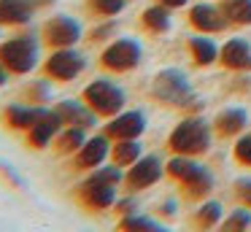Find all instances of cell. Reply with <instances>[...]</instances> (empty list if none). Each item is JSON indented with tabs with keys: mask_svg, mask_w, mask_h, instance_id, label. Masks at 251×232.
<instances>
[{
	"mask_svg": "<svg viewBox=\"0 0 251 232\" xmlns=\"http://www.w3.org/2000/svg\"><path fill=\"white\" fill-rule=\"evenodd\" d=\"M41 38L33 32H19V35L0 41V65L8 70L11 78L30 76L41 65Z\"/></svg>",
	"mask_w": 251,
	"mask_h": 232,
	"instance_id": "cell-1",
	"label": "cell"
},
{
	"mask_svg": "<svg viewBox=\"0 0 251 232\" xmlns=\"http://www.w3.org/2000/svg\"><path fill=\"white\" fill-rule=\"evenodd\" d=\"M151 97L157 103L168 108H181V111H200L202 103L195 100L192 95V86L186 81V76L176 68H168V70H159L151 81Z\"/></svg>",
	"mask_w": 251,
	"mask_h": 232,
	"instance_id": "cell-2",
	"label": "cell"
},
{
	"mask_svg": "<svg viewBox=\"0 0 251 232\" xmlns=\"http://www.w3.org/2000/svg\"><path fill=\"white\" fill-rule=\"evenodd\" d=\"M168 149H170V154H184V156L205 154L211 149V127L197 116L184 119L168 135Z\"/></svg>",
	"mask_w": 251,
	"mask_h": 232,
	"instance_id": "cell-3",
	"label": "cell"
},
{
	"mask_svg": "<svg viewBox=\"0 0 251 232\" xmlns=\"http://www.w3.org/2000/svg\"><path fill=\"white\" fill-rule=\"evenodd\" d=\"M71 200L78 210L89 216H100L105 210L114 208L116 203V186L114 183H105V181H98V178L87 176L81 183L71 189Z\"/></svg>",
	"mask_w": 251,
	"mask_h": 232,
	"instance_id": "cell-4",
	"label": "cell"
},
{
	"mask_svg": "<svg viewBox=\"0 0 251 232\" xmlns=\"http://www.w3.org/2000/svg\"><path fill=\"white\" fill-rule=\"evenodd\" d=\"M81 100L87 103V108L95 111L100 119H111V116H116L119 111H125L127 97H125V89L116 86L114 81L95 78V81H89V84L81 89Z\"/></svg>",
	"mask_w": 251,
	"mask_h": 232,
	"instance_id": "cell-5",
	"label": "cell"
},
{
	"mask_svg": "<svg viewBox=\"0 0 251 232\" xmlns=\"http://www.w3.org/2000/svg\"><path fill=\"white\" fill-rule=\"evenodd\" d=\"M141 57H143V52L135 38H116V41H111L100 52L98 68L108 76H125L141 65Z\"/></svg>",
	"mask_w": 251,
	"mask_h": 232,
	"instance_id": "cell-6",
	"label": "cell"
},
{
	"mask_svg": "<svg viewBox=\"0 0 251 232\" xmlns=\"http://www.w3.org/2000/svg\"><path fill=\"white\" fill-rule=\"evenodd\" d=\"M87 70V59L76 49H57L49 52V57L41 62V76L49 78L51 84H71Z\"/></svg>",
	"mask_w": 251,
	"mask_h": 232,
	"instance_id": "cell-7",
	"label": "cell"
},
{
	"mask_svg": "<svg viewBox=\"0 0 251 232\" xmlns=\"http://www.w3.org/2000/svg\"><path fill=\"white\" fill-rule=\"evenodd\" d=\"M38 38H41V46L46 52H57V49H71L78 41H84V30L73 16L57 14V16H49L41 25Z\"/></svg>",
	"mask_w": 251,
	"mask_h": 232,
	"instance_id": "cell-8",
	"label": "cell"
},
{
	"mask_svg": "<svg viewBox=\"0 0 251 232\" xmlns=\"http://www.w3.org/2000/svg\"><path fill=\"white\" fill-rule=\"evenodd\" d=\"M111 156V140L105 135H95L87 138V143L71 156V173H92L95 167H100Z\"/></svg>",
	"mask_w": 251,
	"mask_h": 232,
	"instance_id": "cell-9",
	"label": "cell"
},
{
	"mask_svg": "<svg viewBox=\"0 0 251 232\" xmlns=\"http://www.w3.org/2000/svg\"><path fill=\"white\" fill-rule=\"evenodd\" d=\"M146 129V116L141 111H119L103 124V135L114 143V140H135Z\"/></svg>",
	"mask_w": 251,
	"mask_h": 232,
	"instance_id": "cell-10",
	"label": "cell"
},
{
	"mask_svg": "<svg viewBox=\"0 0 251 232\" xmlns=\"http://www.w3.org/2000/svg\"><path fill=\"white\" fill-rule=\"evenodd\" d=\"M162 173H165V167L157 156H141L138 162H132V165L127 167L122 183L127 186V192H143V189L154 186V183L162 178Z\"/></svg>",
	"mask_w": 251,
	"mask_h": 232,
	"instance_id": "cell-11",
	"label": "cell"
},
{
	"mask_svg": "<svg viewBox=\"0 0 251 232\" xmlns=\"http://www.w3.org/2000/svg\"><path fill=\"white\" fill-rule=\"evenodd\" d=\"M46 108H38V105H27V103H8L3 111H0V124L3 129L8 132H17V135H25L41 116H44Z\"/></svg>",
	"mask_w": 251,
	"mask_h": 232,
	"instance_id": "cell-12",
	"label": "cell"
},
{
	"mask_svg": "<svg viewBox=\"0 0 251 232\" xmlns=\"http://www.w3.org/2000/svg\"><path fill=\"white\" fill-rule=\"evenodd\" d=\"M51 111L57 113V119L62 122V127H81V129H92L98 124V113L89 111L87 103L78 97V100H60L54 103Z\"/></svg>",
	"mask_w": 251,
	"mask_h": 232,
	"instance_id": "cell-13",
	"label": "cell"
},
{
	"mask_svg": "<svg viewBox=\"0 0 251 232\" xmlns=\"http://www.w3.org/2000/svg\"><path fill=\"white\" fill-rule=\"evenodd\" d=\"M60 127H62V122L57 119V113L51 111V108H46L44 116L25 132V146H27L30 151H44L46 146H51V140L60 132Z\"/></svg>",
	"mask_w": 251,
	"mask_h": 232,
	"instance_id": "cell-14",
	"label": "cell"
},
{
	"mask_svg": "<svg viewBox=\"0 0 251 232\" xmlns=\"http://www.w3.org/2000/svg\"><path fill=\"white\" fill-rule=\"evenodd\" d=\"M189 25L195 27L197 32H205L208 35V32L227 30L229 22L224 19L222 8H216V5H211V3H197L189 8Z\"/></svg>",
	"mask_w": 251,
	"mask_h": 232,
	"instance_id": "cell-15",
	"label": "cell"
},
{
	"mask_svg": "<svg viewBox=\"0 0 251 232\" xmlns=\"http://www.w3.org/2000/svg\"><path fill=\"white\" fill-rule=\"evenodd\" d=\"M219 62L227 70H251V43L243 41V38H232L227 41L222 49H219Z\"/></svg>",
	"mask_w": 251,
	"mask_h": 232,
	"instance_id": "cell-16",
	"label": "cell"
},
{
	"mask_svg": "<svg viewBox=\"0 0 251 232\" xmlns=\"http://www.w3.org/2000/svg\"><path fill=\"white\" fill-rule=\"evenodd\" d=\"M35 5L30 0H0V27H22L33 19Z\"/></svg>",
	"mask_w": 251,
	"mask_h": 232,
	"instance_id": "cell-17",
	"label": "cell"
},
{
	"mask_svg": "<svg viewBox=\"0 0 251 232\" xmlns=\"http://www.w3.org/2000/svg\"><path fill=\"white\" fill-rule=\"evenodd\" d=\"M249 124V113L243 108H224L216 119H213V132L219 138H235L240 135Z\"/></svg>",
	"mask_w": 251,
	"mask_h": 232,
	"instance_id": "cell-18",
	"label": "cell"
},
{
	"mask_svg": "<svg viewBox=\"0 0 251 232\" xmlns=\"http://www.w3.org/2000/svg\"><path fill=\"white\" fill-rule=\"evenodd\" d=\"M87 143V129L81 127H60V132L51 140V154L54 156H73Z\"/></svg>",
	"mask_w": 251,
	"mask_h": 232,
	"instance_id": "cell-19",
	"label": "cell"
},
{
	"mask_svg": "<svg viewBox=\"0 0 251 232\" xmlns=\"http://www.w3.org/2000/svg\"><path fill=\"white\" fill-rule=\"evenodd\" d=\"M186 52H189L192 62H195L197 68H208V65H213L219 59V49L211 38H200V35L189 38V41H186Z\"/></svg>",
	"mask_w": 251,
	"mask_h": 232,
	"instance_id": "cell-20",
	"label": "cell"
},
{
	"mask_svg": "<svg viewBox=\"0 0 251 232\" xmlns=\"http://www.w3.org/2000/svg\"><path fill=\"white\" fill-rule=\"evenodd\" d=\"M141 27L151 35H162V32L170 30V8L162 3L157 5H149L146 11L141 14Z\"/></svg>",
	"mask_w": 251,
	"mask_h": 232,
	"instance_id": "cell-21",
	"label": "cell"
},
{
	"mask_svg": "<svg viewBox=\"0 0 251 232\" xmlns=\"http://www.w3.org/2000/svg\"><path fill=\"white\" fill-rule=\"evenodd\" d=\"M51 81L49 78H33V81H27V84L19 89V100L22 103H27V105H38V108H46V103H49V97H51Z\"/></svg>",
	"mask_w": 251,
	"mask_h": 232,
	"instance_id": "cell-22",
	"label": "cell"
},
{
	"mask_svg": "<svg viewBox=\"0 0 251 232\" xmlns=\"http://www.w3.org/2000/svg\"><path fill=\"white\" fill-rule=\"evenodd\" d=\"M127 5V0H81V11L89 19H114L116 14H122Z\"/></svg>",
	"mask_w": 251,
	"mask_h": 232,
	"instance_id": "cell-23",
	"label": "cell"
},
{
	"mask_svg": "<svg viewBox=\"0 0 251 232\" xmlns=\"http://www.w3.org/2000/svg\"><path fill=\"white\" fill-rule=\"evenodd\" d=\"M202 167L197 165L192 156H184V154H173V159L165 165V173H168V178H173V181L178 183H186L192 176H197Z\"/></svg>",
	"mask_w": 251,
	"mask_h": 232,
	"instance_id": "cell-24",
	"label": "cell"
},
{
	"mask_svg": "<svg viewBox=\"0 0 251 232\" xmlns=\"http://www.w3.org/2000/svg\"><path fill=\"white\" fill-rule=\"evenodd\" d=\"M141 143H138V138L135 140H114L111 143V162L114 165H119V167H130L132 162H138L141 159Z\"/></svg>",
	"mask_w": 251,
	"mask_h": 232,
	"instance_id": "cell-25",
	"label": "cell"
},
{
	"mask_svg": "<svg viewBox=\"0 0 251 232\" xmlns=\"http://www.w3.org/2000/svg\"><path fill=\"white\" fill-rule=\"evenodd\" d=\"M222 14L229 25L249 27L251 25V0H222Z\"/></svg>",
	"mask_w": 251,
	"mask_h": 232,
	"instance_id": "cell-26",
	"label": "cell"
},
{
	"mask_svg": "<svg viewBox=\"0 0 251 232\" xmlns=\"http://www.w3.org/2000/svg\"><path fill=\"white\" fill-rule=\"evenodd\" d=\"M211 189H213V178H211V173L202 167L197 176H192L186 183H181V194H184V200H202V197H208L211 194Z\"/></svg>",
	"mask_w": 251,
	"mask_h": 232,
	"instance_id": "cell-27",
	"label": "cell"
},
{
	"mask_svg": "<svg viewBox=\"0 0 251 232\" xmlns=\"http://www.w3.org/2000/svg\"><path fill=\"white\" fill-rule=\"evenodd\" d=\"M219 221H222V205H219V203L200 205V210L192 216V224H195L197 230H211V227L219 224Z\"/></svg>",
	"mask_w": 251,
	"mask_h": 232,
	"instance_id": "cell-28",
	"label": "cell"
},
{
	"mask_svg": "<svg viewBox=\"0 0 251 232\" xmlns=\"http://www.w3.org/2000/svg\"><path fill=\"white\" fill-rule=\"evenodd\" d=\"M116 230H162V224L154 219H146V216L141 213H127L119 219V224H116Z\"/></svg>",
	"mask_w": 251,
	"mask_h": 232,
	"instance_id": "cell-29",
	"label": "cell"
},
{
	"mask_svg": "<svg viewBox=\"0 0 251 232\" xmlns=\"http://www.w3.org/2000/svg\"><path fill=\"white\" fill-rule=\"evenodd\" d=\"M116 27H119V25H116L114 19H103L98 27H92V30H87V35H84V41H87L89 46H98V43H105V41H108V38L116 32Z\"/></svg>",
	"mask_w": 251,
	"mask_h": 232,
	"instance_id": "cell-30",
	"label": "cell"
},
{
	"mask_svg": "<svg viewBox=\"0 0 251 232\" xmlns=\"http://www.w3.org/2000/svg\"><path fill=\"white\" fill-rule=\"evenodd\" d=\"M232 156H235V162H238V165L251 167V135L238 138V143H235V149H232Z\"/></svg>",
	"mask_w": 251,
	"mask_h": 232,
	"instance_id": "cell-31",
	"label": "cell"
},
{
	"mask_svg": "<svg viewBox=\"0 0 251 232\" xmlns=\"http://www.w3.org/2000/svg\"><path fill=\"white\" fill-rule=\"evenodd\" d=\"M224 230H246V227H251V213L249 210H232L229 213V219L222 221Z\"/></svg>",
	"mask_w": 251,
	"mask_h": 232,
	"instance_id": "cell-32",
	"label": "cell"
},
{
	"mask_svg": "<svg viewBox=\"0 0 251 232\" xmlns=\"http://www.w3.org/2000/svg\"><path fill=\"white\" fill-rule=\"evenodd\" d=\"M232 189H235V200L243 208H251V178H238Z\"/></svg>",
	"mask_w": 251,
	"mask_h": 232,
	"instance_id": "cell-33",
	"label": "cell"
},
{
	"mask_svg": "<svg viewBox=\"0 0 251 232\" xmlns=\"http://www.w3.org/2000/svg\"><path fill=\"white\" fill-rule=\"evenodd\" d=\"M0 178H3V181H6L11 189L22 186V181H19V176L14 173V167H11V165H0Z\"/></svg>",
	"mask_w": 251,
	"mask_h": 232,
	"instance_id": "cell-34",
	"label": "cell"
},
{
	"mask_svg": "<svg viewBox=\"0 0 251 232\" xmlns=\"http://www.w3.org/2000/svg\"><path fill=\"white\" fill-rule=\"evenodd\" d=\"M111 210H114V213H119V216L135 213V203H132L130 197H127V200H116V203H114V208H111Z\"/></svg>",
	"mask_w": 251,
	"mask_h": 232,
	"instance_id": "cell-35",
	"label": "cell"
},
{
	"mask_svg": "<svg viewBox=\"0 0 251 232\" xmlns=\"http://www.w3.org/2000/svg\"><path fill=\"white\" fill-rule=\"evenodd\" d=\"M30 3L35 5V11H44V8H51V5L57 3V0H30Z\"/></svg>",
	"mask_w": 251,
	"mask_h": 232,
	"instance_id": "cell-36",
	"label": "cell"
},
{
	"mask_svg": "<svg viewBox=\"0 0 251 232\" xmlns=\"http://www.w3.org/2000/svg\"><path fill=\"white\" fill-rule=\"evenodd\" d=\"M157 3L168 5V8L173 11V8H181V5H186V3H189V0H157Z\"/></svg>",
	"mask_w": 251,
	"mask_h": 232,
	"instance_id": "cell-37",
	"label": "cell"
},
{
	"mask_svg": "<svg viewBox=\"0 0 251 232\" xmlns=\"http://www.w3.org/2000/svg\"><path fill=\"white\" fill-rule=\"evenodd\" d=\"M162 216H176V203H165L162 205Z\"/></svg>",
	"mask_w": 251,
	"mask_h": 232,
	"instance_id": "cell-38",
	"label": "cell"
},
{
	"mask_svg": "<svg viewBox=\"0 0 251 232\" xmlns=\"http://www.w3.org/2000/svg\"><path fill=\"white\" fill-rule=\"evenodd\" d=\"M8 78H11V76H8V70L3 68V65H0V86H6V84H8Z\"/></svg>",
	"mask_w": 251,
	"mask_h": 232,
	"instance_id": "cell-39",
	"label": "cell"
},
{
	"mask_svg": "<svg viewBox=\"0 0 251 232\" xmlns=\"http://www.w3.org/2000/svg\"><path fill=\"white\" fill-rule=\"evenodd\" d=\"M0 30H3V27H0Z\"/></svg>",
	"mask_w": 251,
	"mask_h": 232,
	"instance_id": "cell-40",
	"label": "cell"
}]
</instances>
